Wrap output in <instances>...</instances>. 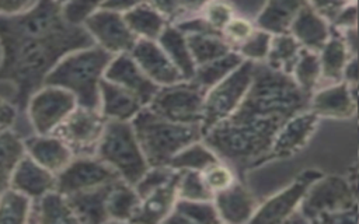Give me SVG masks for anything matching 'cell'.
Here are the masks:
<instances>
[{"instance_id":"6da1fadb","label":"cell","mask_w":359,"mask_h":224,"mask_svg":"<svg viewBox=\"0 0 359 224\" xmlns=\"http://www.w3.org/2000/svg\"><path fill=\"white\" fill-rule=\"evenodd\" d=\"M91 45L86 28L66 21L53 0H39L22 14L0 15V83L13 85L11 101L25 112L28 99L57 62Z\"/></svg>"},{"instance_id":"7a4b0ae2","label":"cell","mask_w":359,"mask_h":224,"mask_svg":"<svg viewBox=\"0 0 359 224\" xmlns=\"http://www.w3.org/2000/svg\"><path fill=\"white\" fill-rule=\"evenodd\" d=\"M112 57L95 43L73 50L57 62L43 84L70 91L81 106L100 109V87Z\"/></svg>"},{"instance_id":"3957f363","label":"cell","mask_w":359,"mask_h":224,"mask_svg":"<svg viewBox=\"0 0 359 224\" xmlns=\"http://www.w3.org/2000/svg\"><path fill=\"white\" fill-rule=\"evenodd\" d=\"M132 125L150 167L168 165L180 150L203 137L199 125L171 122L147 106L133 118Z\"/></svg>"},{"instance_id":"277c9868","label":"cell","mask_w":359,"mask_h":224,"mask_svg":"<svg viewBox=\"0 0 359 224\" xmlns=\"http://www.w3.org/2000/svg\"><path fill=\"white\" fill-rule=\"evenodd\" d=\"M95 155L109 165L121 179L135 185L150 167L132 122L107 120Z\"/></svg>"},{"instance_id":"5b68a950","label":"cell","mask_w":359,"mask_h":224,"mask_svg":"<svg viewBox=\"0 0 359 224\" xmlns=\"http://www.w3.org/2000/svg\"><path fill=\"white\" fill-rule=\"evenodd\" d=\"M205 94L195 81L182 80L160 87L147 108L171 122L201 126Z\"/></svg>"},{"instance_id":"8992f818","label":"cell","mask_w":359,"mask_h":224,"mask_svg":"<svg viewBox=\"0 0 359 224\" xmlns=\"http://www.w3.org/2000/svg\"><path fill=\"white\" fill-rule=\"evenodd\" d=\"M79 106L76 97L56 85L43 84L28 99L25 113L34 133H53Z\"/></svg>"},{"instance_id":"52a82bcc","label":"cell","mask_w":359,"mask_h":224,"mask_svg":"<svg viewBox=\"0 0 359 224\" xmlns=\"http://www.w3.org/2000/svg\"><path fill=\"white\" fill-rule=\"evenodd\" d=\"M105 126L107 119L100 109L79 105L53 133L70 147L74 157L95 155Z\"/></svg>"},{"instance_id":"ba28073f","label":"cell","mask_w":359,"mask_h":224,"mask_svg":"<svg viewBox=\"0 0 359 224\" xmlns=\"http://www.w3.org/2000/svg\"><path fill=\"white\" fill-rule=\"evenodd\" d=\"M250 81V64H240L226 78L209 88L205 94L203 115L201 122L205 134L217 123L223 122L243 97Z\"/></svg>"},{"instance_id":"9c48e42d","label":"cell","mask_w":359,"mask_h":224,"mask_svg":"<svg viewBox=\"0 0 359 224\" xmlns=\"http://www.w3.org/2000/svg\"><path fill=\"white\" fill-rule=\"evenodd\" d=\"M83 27L94 43L112 56L130 53L139 39L129 28L123 13L108 8L97 10L83 22Z\"/></svg>"},{"instance_id":"30bf717a","label":"cell","mask_w":359,"mask_h":224,"mask_svg":"<svg viewBox=\"0 0 359 224\" xmlns=\"http://www.w3.org/2000/svg\"><path fill=\"white\" fill-rule=\"evenodd\" d=\"M121 179L119 175L97 155L74 157L66 168L56 175V190L72 195L100 188Z\"/></svg>"},{"instance_id":"8fae6325","label":"cell","mask_w":359,"mask_h":224,"mask_svg":"<svg viewBox=\"0 0 359 224\" xmlns=\"http://www.w3.org/2000/svg\"><path fill=\"white\" fill-rule=\"evenodd\" d=\"M104 78L133 94L144 106L150 104L160 88L146 76L130 53L114 56L107 67Z\"/></svg>"},{"instance_id":"7c38bea8","label":"cell","mask_w":359,"mask_h":224,"mask_svg":"<svg viewBox=\"0 0 359 224\" xmlns=\"http://www.w3.org/2000/svg\"><path fill=\"white\" fill-rule=\"evenodd\" d=\"M130 55L146 76L158 87L185 80L157 41L137 39Z\"/></svg>"},{"instance_id":"4fadbf2b","label":"cell","mask_w":359,"mask_h":224,"mask_svg":"<svg viewBox=\"0 0 359 224\" xmlns=\"http://www.w3.org/2000/svg\"><path fill=\"white\" fill-rule=\"evenodd\" d=\"M24 147L27 155L56 175L74 158L70 147L55 133L24 137Z\"/></svg>"},{"instance_id":"5bb4252c","label":"cell","mask_w":359,"mask_h":224,"mask_svg":"<svg viewBox=\"0 0 359 224\" xmlns=\"http://www.w3.org/2000/svg\"><path fill=\"white\" fill-rule=\"evenodd\" d=\"M10 188L24 193L31 200H36L56 189V174L25 154L11 175Z\"/></svg>"},{"instance_id":"9a60e30c","label":"cell","mask_w":359,"mask_h":224,"mask_svg":"<svg viewBox=\"0 0 359 224\" xmlns=\"http://www.w3.org/2000/svg\"><path fill=\"white\" fill-rule=\"evenodd\" d=\"M144 105L122 87L102 80L100 87V111L107 120L132 122Z\"/></svg>"},{"instance_id":"2e32d148","label":"cell","mask_w":359,"mask_h":224,"mask_svg":"<svg viewBox=\"0 0 359 224\" xmlns=\"http://www.w3.org/2000/svg\"><path fill=\"white\" fill-rule=\"evenodd\" d=\"M177 178L178 171L168 183L143 196L132 223H164L178 200Z\"/></svg>"},{"instance_id":"e0dca14e","label":"cell","mask_w":359,"mask_h":224,"mask_svg":"<svg viewBox=\"0 0 359 224\" xmlns=\"http://www.w3.org/2000/svg\"><path fill=\"white\" fill-rule=\"evenodd\" d=\"M112 183L88 189V190L76 192L67 196L65 195L79 223H84V224L108 223L107 197Z\"/></svg>"},{"instance_id":"ac0fdd59","label":"cell","mask_w":359,"mask_h":224,"mask_svg":"<svg viewBox=\"0 0 359 224\" xmlns=\"http://www.w3.org/2000/svg\"><path fill=\"white\" fill-rule=\"evenodd\" d=\"M29 223L79 224L67 197L56 189L32 200Z\"/></svg>"},{"instance_id":"d6986e66","label":"cell","mask_w":359,"mask_h":224,"mask_svg":"<svg viewBox=\"0 0 359 224\" xmlns=\"http://www.w3.org/2000/svg\"><path fill=\"white\" fill-rule=\"evenodd\" d=\"M142 197L135 185L118 179L111 185L107 197V216L108 223H128L133 221Z\"/></svg>"},{"instance_id":"ffe728a7","label":"cell","mask_w":359,"mask_h":224,"mask_svg":"<svg viewBox=\"0 0 359 224\" xmlns=\"http://www.w3.org/2000/svg\"><path fill=\"white\" fill-rule=\"evenodd\" d=\"M158 45L180 70L185 80H191L195 74L196 64L191 55L187 35L174 24H168L157 39Z\"/></svg>"},{"instance_id":"44dd1931","label":"cell","mask_w":359,"mask_h":224,"mask_svg":"<svg viewBox=\"0 0 359 224\" xmlns=\"http://www.w3.org/2000/svg\"><path fill=\"white\" fill-rule=\"evenodd\" d=\"M123 17L139 39L157 41L165 27L171 24L150 3L140 4L123 13Z\"/></svg>"},{"instance_id":"7402d4cb","label":"cell","mask_w":359,"mask_h":224,"mask_svg":"<svg viewBox=\"0 0 359 224\" xmlns=\"http://www.w3.org/2000/svg\"><path fill=\"white\" fill-rule=\"evenodd\" d=\"M24 155V139L13 129L0 132V193L10 186L11 175Z\"/></svg>"},{"instance_id":"603a6c76","label":"cell","mask_w":359,"mask_h":224,"mask_svg":"<svg viewBox=\"0 0 359 224\" xmlns=\"http://www.w3.org/2000/svg\"><path fill=\"white\" fill-rule=\"evenodd\" d=\"M241 64V57L236 53L229 52L227 55L210 60L205 64L196 66L195 74L191 78L205 91L216 85L219 81L226 78L231 71H234Z\"/></svg>"},{"instance_id":"cb8c5ba5","label":"cell","mask_w":359,"mask_h":224,"mask_svg":"<svg viewBox=\"0 0 359 224\" xmlns=\"http://www.w3.org/2000/svg\"><path fill=\"white\" fill-rule=\"evenodd\" d=\"M191 55L196 66L222 57L230 52V46L220 35L212 34H185Z\"/></svg>"},{"instance_id":"d4e9b609","label":"cell","mask_w":359,"mask_h":224,"mask_svg":"<svg viewBox=\"0 0 359 224\" xmlns=\"http://www.w3.org/2000/svg\"><path fill=\"white\" fill-rule=\"evenodd\" d=\"M31 209L32 200L13 188L0 193V224L29 223Z\"/></svg>"},{"instance_id":"484cf974","label":"cell","mask_w":359,"mask_h":224,"mask_svg":"<svg viewBox=\"0 0 359 224\" xmlns=\"http://www.w3.org/2000/svg\"><path fill=\"white\" fill-rule=\"evenodd\" d=\"M216 157L212 153L209 147L201 143V140H196L188 146H185L182 150H180L172 160L170 161V167L175 171H198L202 172L206 169L210 164L216 162Z\"/></svg>"},{"instance_id":"4316f807","label":"cell","mask_w":359,"mask_h":224,"mask_svg":"<svg viewBox=\"0 0 359 224\" xmlns=\"http://www.w3.org/2000/svg\"><path fill=\"white\" fill-rule=\"evenodd\" d=\"M210 200L178 199L164 223H209L216 220V210Z\"/></svg>"},{"instance_id":"83f0119b","label":"cell","mask_w":359,"mask_h":224,"mask_svg":"<svg viewBox=\"0 0 359 224\" xmlns=\"http://www.w3.org/2000/svg\"><path fill=\"white\" fill-rule=\"evenodd\" d=\"M177 193L185 200H210L213 196L198 171H178Z\"/></svg>"},{"instance_id":"f1b7e54d","label":"cell","mask_w":359,"mask_h":224,"mask_svg":"<svg viewBox=\"0 0 359 224\" xmlns=\"http://www.w3.org/2000/svg\"><path fill=\"white\" fill-rule=\"evenodd\" d=\"M177 171L172 169L170 165H160V167H149L147 171L142 175V178L135 183V188L140 197L149 195L150 192L156 190L157 188L168 183Z\"/></svg>"},{"instance_id":"f546056e","label":"cell","mask_w":359,"mask_h":224,"mask_svg":"<svg viewBox=\"0 0 359 224\" xmlns=\"http://www.w3.org/2000/svg\"><path fill=\"white\" fill-rule=\"evenodd\" d=\"M105 1L107 0H67L62 6V13L70 24L83 25L91 14L102 8Z\"/></svg>"},{"instance_id":"4dcf8cb0","label":"cell","mask_w":359,"mask_h":224,"mask_svg":"<svg viewBox=\"0 0 359 224\" xmlns=\"http://www.w3.org/2000/svg\"><path fill=\"white\" fill-rule=\"evenodd\" d=\"M208 25L217 34L222 35L223 28L234 17L231 7L222 0H210L199 14Z\"/></svg>"},{"instance_id":"1f68e13d","label":"cell","mask_w":359,"mask_h":224,"mask_svg":"<svg viewBox=\"0 0 359 224\" xmlns=\"http://www.w3.org/2000/svg\"><path fill=\"white\" fill-rule=\"evenodd\" d=\"M201 174H202V178H203L206 186L209 188V190L213 195L230 188L231 181H233L230 171L226 167L220 165L217 161L210 164Z\"/></svg>"},{"instance_id":"d6a6232c","label":"cell","mask_w":359,"mask_h":224,"mask_svg":"<svg viewBox=\"0 0 359 224\" xmlns=\"http://www.w3.org/2000/svg\"><path fill=\"white\" fill-rule=\"evenodd\" d=\"M254 34L252 27L243 18L233 17L222 31V38L229 46H241Z\"/></svg>"},{"instance_id":"836d02e7","label":"cell","mask_w":359,"mask_h":224,"mask_svg":"<svg viewBox=\"0 0 359 224\" xmlns=\"http://www.w3.org/2000/svg\"><path fill=\"white\" fill-rule=\"evenodd\" d=\"M149 3L171 24L177 22L182 17L180 0H150Z\"/></svg>"},{"instance_id":"e575fe53","label":"cell","mask_w":359,"mask_h":224,"mask_svg":"<svg viewBox=\"0 0 359 224\" xmlns=\"http://www.w3.org/2000/svg\"><path fill=\"white\" fill-rule=\"evenodd\" d=\"M18 113L20 111L11 99L7 101L0 97V132L13 129L17 122Z\"/></svg>"},{"instance_id":"d590c367","label":"cell","mask_w":359,"mask_h":224,"mask_svg":"<svg viewBox=\"0 0 359 224\" xmlns=\"http://www.w3.org/2000/svg\"><path fill=\"white\" fill-rule=\"evenodd\" d=\"M39 0H0V15H17L29 11Z\"/></svg>"},{"instance_id":"8d00e7d4","label":"cell","mask_w":359,"mask_h":224,"mask_svg":"<svg viewBox=\"0 0 359 224\" xmlns=\"http://www.w3.org/2000/svg\"><path fill=\"white\" fill-rule=\"evenodd\" d=\"M210 0H180V6H181V13H182V18L187 17H194V15H199L201 11L203 10V7L209 3ZM180 21V20H178Z\"/></svg>"},{"instance_id":"74e56055","label":"cell","mask_w":359,"mask_h":224,"mask_svg":"<svg viewBox=\"0 0 359 224\" xmlns=\"http://www.w3.org/2000/svg\"><path fill=\"white\" fill-rule=\"evenodd\" d=\"M150 0H107L102 6V8L119 11V13H126L140 4L149 3Z\"/></svg>"},{"instance_id":"f35d334b","label":"cell","mask_w":359,"mask_h":224,"mask_svg":"<svg viewBox=\"0 0 359 224\" xmlns=\"http://www.w3.org/2000/svg\"><path fill=\"white\" fill-rule=\"evenodd\" d=\"M53 1H55V3H57V4H60V6H63L67 0H53Z\"/></svg>"}]
</instances>
